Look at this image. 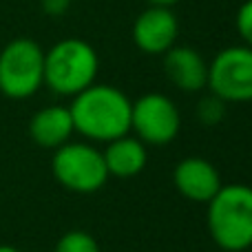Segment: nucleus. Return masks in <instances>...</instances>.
<instances>
[{
  "mask_svg": "<svg viewBox=\"0 0 252 252\" xmlns=\"http://www.w3.org/2000/svg\"><path fill=\"white\" fill-rule=\"evenodd\" d=\"M130 109L133 100L118 87L93 82L78 95L71 97V118L75 133L89 142L109 144L130 133Z\"/></svg>",
  "mask_w": 252,
  "mask_h": 252,
  "instance_id": "f257e3e1",
  "label": "nucleus"
},
{
  "mask_svg": "<svg viewBox=\"0 0 252 252\" xmlns=\"http://www.w3.org/2000/svg\"><path fill=\"white\" fill-rule=\"evenodd\" d=\"M210 239L226 252H244L252 248V186L223 184L208 201Z\"/></svg>",
  "mask_w": 252,
  "mask_h": 252,
  "instance_id": "f03ea898",
  "label": "nucleus"
},
{
  "mask_svg": "<svg viewBox=\"0 0 252 252\" xmlns=\"http://www.w3.org/2000/svg\"><path fill=\"white\" fill-rule=\"evenodd\" d=\"M100 73L95 47L82 38L58 40L44 51V87L62 97H73L91 87Z\"/></svg>",
  "mask_w": 252,
  "mask_h": 252,
  "instance_id": "7ed1b4c3",
  "label": "nucleus"
},
{
  "mask_svg": "<svg viewBox=\"0 0 252 252\" xmlns=\"http://www.w3.org/2000/svg\"><path fill=\"white\" fill-rule=\"evenodd\" d=\"M44 87V49L31 38H16L0 51V93L29 100Z\"/></svg>",
  "mask_w": 252,
  "mask_h": 252,
  "instance_id": "20e7f679",
  "label": "nucleus"
},
{
  "mask_svg": "<svg viewBox=\"0 0 252 252\" xmlns=\"http://www.w3.org/2000/svg\"><path fill=\"white\" fill-rule=\"evenodd\" d=\"M51 173L62 188L80 195L100 190L109 179L104 155L89 142H66L53 151Z\"/></svg>",
  "mask_w": 252,
  "mask_h": 252,
  "instance_id": "39448f33",
  "label": "nucleus"
},
{
  "mask_svg": "<svg viewBox=\"0 0 252 252\" xmlns=\"http://www.w3.org/2000/svg\"><path fill=\"white\" fill-rule=\"evenodd\" d=\"M208 89L226 104L252 102V47L232 44L208 62Z\"/></svg>",
  "mask_w": 252,
  "mask_h": 252,
  "instance_id": "423d86ee",
  "label": "nucleus"
},
{
  "mask_svg": "<svg viewBox=\"0 0 252 252\" xmlns=\"http://www.w3.org/2000/svg\"><path fill=\"white\" fill-rule=\"evenodd\" d=\"M182 113L164 93H144L130 109V133L146 146H166L179 135Z\"/></svg>",
  "mask_w": 252,
  "mask_h": 252,
  "instance_id": "0eeeda50",
  "label": "nucleus"
},
{
  "mask_svg": "<svg viewBox=\"0 0 252 252\" xmlns=\"http://www.w3.org/2000/svg\"><path fill=\"white\" fill-rule=\"evenodd\" d=\"M130 38L135 47L146 56H164L170 47L177 44L179 38V20L173 7L148 4L133 20Z\"/></svg>",
  "mask_w": 252,
  "mask_h": 252,
  "instance_id": "6e6552de",
  "label": "nucleus"
},
{
  "mask_svg": "<svg viewBox=\"0 0 252 252\" xmlns=\"http://www.w3.org/2000/svg\"><path fill=\"white\" fill-rule=\"evenodd\" d=\"M161 66L168 82L184 93H201L208 87V60L195 47H170L161 56Z\"/></svg>",
  "mask_w": 252,
  "mask_h": 252,
  "instance_id": "1a4fd4ad",
  "label": "nucleus"
},
{
  "mask_svg": "<svg viewBox=\"0 0 252 252\" xmlns=\"http://www.w3.org/2000/svg\"><path fill=\"white\" fill-rule=\"evenodd\" d=\"M173 184L179 195L195 204H208L223 186L219 170L204 157H184L173 170Z\"/></svg>",
  "mask_w": 252,
  "mask_h": 252,
  "instance_id": "9d476101",
  "label": "nucleus"
},
{
  "mask_svg": "<svg viewBox=\"0 0 252 252\" xmlns=\"http://www.w3.org/2000/svg\"><path fill=\"white\" fill-rule=\"evenodd\" d=\"M75 133L73 118L69 106L49 104L35 111L29 120V137L40 148H60L62 144L71 142V135Z\"/></svg>",
  "mask_w": 252,
  "mask_h": 252,
  "instance_id": "9b49d317",
  "label": "nucleus"
},
{
  "mask_svg": "<svg viewBox=\"0 0 252 252\" xmlns=\"http://www.w3.org/2000/svg\"><path fill=\"white\" fill-rule=\"evenodd\" d=\"M102 155H104V164H106V170H109V177L130 179L146 168L148 146L142 139L135 137L133 133H126L122 137L106 144Z\"/></svg>",
  "mask_w": 252,
  "mask_h": 252,
  "instance_id": "f8f14e48",
  "label": "nucleus"
},
{
  "mask_svg": "<svg viewBox=\"0 0 252 252\" xmlns=\"http://www.w3.org/2000/svg\"><path fill=\"white\" fill-rule=\"evenodd\" d=\"M53 252H102L97 239L87 230H69L58 239Z\"/></svg>",
  "mask_w": 252,
  "mask_h": 252,
  "instance_id": "ddd939ff",
  "label": "nucleus"
},
{
  "mask_svg": "<svg viewBox=\"0 0 252 252\" xmlns=\"http://www.w3.org/2000/svg\"><path fill=\"white\" fill-rule=\"evenodd\" d=\"M226 102L219 100L217 95L208 93L204 95L199 102H197V120H199L204 126H217L226 118Z\"/></svg>",
  "mask_w": 252,
  "mask_h": 252,
  "instance_id": "4468645a",
  "label": "nucleus"
},
{
  "mask_svg": "<svg viewBox=\"0 0 252 252\" xmlns=\"http://www.w3.org/2000/svg\"><path fill=\"white\" fill-rule=\"evenodd\" d=\"M235 29L239 33V38L244 40L241 44L252 47V0H244L239 4L235 16Z\"/></svg>",
  "mask_w": 252,
  "mask_h": 252,
  "instance_id": "2eb2a0df",
  "label": "nucleus"
},
{
  "mask_svg": "<svg viewBox=\"0 0 252 252\" xmlns=\"http://www.w3.org/2000/svg\"><path fill=\"white\" fill-rule=\"evenodd\" d=\"M40 7H42V11L47 16L60 18L71 9V0H40Z\"/></svg>",
  "mask_w": 252,
  "mask_h": 252,
  "instance_id": "dca6fc26",
  "label": "nucleus"
},
{
  "mask_svg": "<svg viewBox=\"0 0 252 252\" xmlns=\"http://www.w3.org/2000/svg\"><path fill=\"white\" fill-rule=\"evenodd\" d=\"M148 4H157V7H175L177 2H182V0H146Z\"/></svg>",
  "mask_w": 252,
  "mask_h": 252,
  "instance_id": "f3484780",
  "label": "nucleus"
},
{
  "mask_svg": "<svg viewBox=\"0 0 252 252\" xmlns=\"http://www.w3.org/2000/svg\"><path fill=\"white\" fill-rule=\"evenodd\" d=\"M0 252H22V250L13 248V246H7V244H2V246H0Z\"/></svg>",
  "mask_w": 252,
  "mask_h": 252,
  "instance_id": "a211bd4d",
  "label": "nucleus"
}]
</instances>
